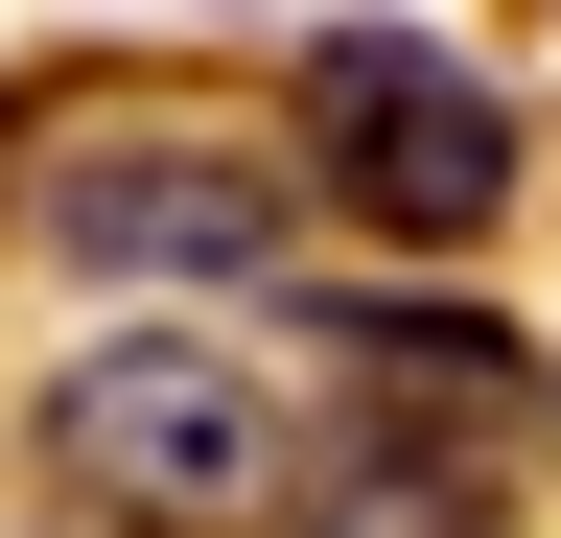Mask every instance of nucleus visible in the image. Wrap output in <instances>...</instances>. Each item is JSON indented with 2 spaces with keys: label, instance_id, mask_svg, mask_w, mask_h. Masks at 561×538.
<instances>
[{
  "label": "nucleus",
  "instance_id": "obj_1",
  "mask_svg": "<svg viewBox=\"0 0 561 538\" xmlns=\"http://www.w3.org/2000/svg\"><path fill=\"white\" fill-rule=\"evenodd\" d=\"M47 492L94 538H280L305 492V445H280V398L234 352H187V328H117V352L47 375Z\"/></svg>",
  "mask_w": 561,
  "mask_h": 538
},
{
  "label": "nucleus",
  "instance_id": "obj_3",
  "mask_svg": "<svg viewBox=\"0 0 561 538\" xmlns=\"http://www.w3.org/2000/svg\"><path fill=\"white\" fill-rule=\"evenodd\" d=\"M24 234L70 257V282H280V164L210 141V117H94V141L24 164Z\"/></svg>",
  "mask_w": 561,
  "mask_h": 538
},
{
  "label": "nucleus",
  "instance_id": "obj_4",
  "mask_svg": "<svg viewBox=\"0 0 561 538\" xmlns=\"http://www.w3.org/2000/svg\"><path fill=\"white\" fill-rule=\"evenodd\" d=\"M398 538H491V515H468V492H421V515H398Z\"/></svg>",
  "mask_w": 561,
  "mask_h": 538
},
{
  "label": "nucleus",
  "instance_id": "obj_2",
  "mask_svg": "<svg viewBox=\"0 0 561 538\" xmlns=\"http://www.w3.org/2000/svg\"><path fill=\"white\" fill-rule=\"evenodd\" d=\"M305 164L375 211L398 257H468V234H515V94L468 71L445 24H305Z\"/></svg>",
  "mask_w": 561,
  "mask_h": 538
}]
</instances>
